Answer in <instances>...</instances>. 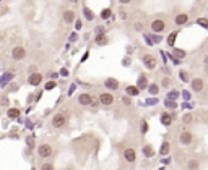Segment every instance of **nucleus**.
Here are the masks:
<instances>
[{
  "label": "nucleus",
  "mask_w": 208,
  "mask_h": 170,
  "mask_svg": "<svg viewBox=\"0 0 208 170\" xmlns=\"http://www.w3.org/2000/svg\"><path fill=\"white\" fill-rule=\"evenodd\" d=\"M179 75H181V80H182L184 83H187V81L190 80V75H189L187 72H181V73H179Z\"/></svg>",
  "instance_id": "35"
},
{
  "label": "nucleus",
  "mask_w": 208,
  "mask_h": 170,
  "mask_svg": "<svg viewBox=\"0 0 208 170\" xmlns=\"http://www.w3.org/2000/svg\"><path fill=\"white\" fill-rule=\"evenodd\" d=\"M192 139H193V136H192V133L190 131H182L181 133V136H179V141H181V144H190L192 143Z\"/></svg>",
  "instance_id": "12"
},
{
  "label": "nucleus",
  "mask_w": 208,
  "mask_h": 170,
  "mask_svg": "<svg viewBox=\"0 0 208 170\" xmlns=\"http://www.w3.org/2000/svg\"><path fill=\"white\" fill-rule=\"evenodd\" d=\"M148 80H146V76L145 75H140L138 76V81H137V88L141 91V89H148Z\"/></svg>",
  "instance_id": "15"
},
{
  "label": "nucleus",
  "mask_w": 208,
  "mask_h": 170,
  "mask_svg": "<svg viewBox=\"0 0 208 170\" xmlns=\"http://www.w3.org/2000/svg\"><path fill=\"white\" fill-rule=\"evenodd\" d=\"M41 170H55V168H54V164H52V162H46V164L41 165Z\"/></svg>",
  "instance_id": "29"
},
{
  "label": "nucleus",
  "mask_w": 208,
  "mask_h": 170,
  "mask_svg": "<svg viewBox=\"0 0 208 170\" xmlns=\"http://www.w3.org/2000/svg\"><path fill=\"white\" fill-rule=\"evenodd\" d=\"M28 83H30L31 86H39L42 83V75L41 73H31L30 78H28Z\"/></svg>",
  "instance_id": "10"
},
{
  "label": "nucleus",
  "mask_w": 208,
  "mask_h": 170,
  "mask_svg": "<svg viewBox=\"0 0 208 170\" xmlns=\"http://www.w3.org/2000/svg\"><path fill=\"white\" fill-rule=\"evenodd\" d=\"M72 2H73V3H76V2H78V0H72Z\"/></svg>",
  "instance_id": "48"
},
{
  "label": "nucleus",
  "mask_w": 208,
  "mask_h": 170,
  "mask_svg": "<svg viewBox=\"0 0 208 170\" xmlns=\"http://www.w3.org/2000/svg\"><path fill=\"white\" fill-rule=\"evenodd\" d=\"M55 88V83L54 81H49V83H46V91H52Z\"/></svg>",
  "instance_id": "39"
},
{
  "label": "nucleus",
  "mask_w": 208,
  "mask_h": 170,
  "mask_svg": "<svg viewBox=\"0 0 208 170\" xmlns=\"http://www.w3.org/2000/svg\"><path fill=\"white\" fill-rule=\"evenodd\" d=\"M182 97L185 99V101H190V93H189V91H184V93H182Z\"/></svg>",
  "instance_id": "40"
},
{
  "label": "nucleus",
  "mask_w": 208,
  "mask_h": 170,
  "mask_svg": "<svg viewBox=\"0 0 208 170\" xmlns=\"http://www.w3.org/2000/svg\"><path fill=\"white\" fill-rule=\"evenodd\" d=\"M119 2H120L122 5H127V3H130V2H132V0H119Z\"/></svg>",
  "instance_id": "45"
},
{
  "label": "nucleus",
  "mask_w": 208,
  "mask_h": 170,
  "mask_svg": "<svg viewBox=\"0 0 208 170\" xmlns=\"http://www.w3.org/2000/svg\"><path fill=\"white\" fill-rule=\"evenodd\" d=\"M120 18H122V20H125V18H127V13H125L124 10H122V11H120Z\"/></svg>",
  "instance_id": "44"
},
{
  "label": "nucleus",
  "mask_w": 208,
  "mask_h": 170,
  "mask_svg": "<svg viewBox=\"0 0 208 170\" xmlns=\"http://www.w3.org/2000/svg\"><path fill=\"white\" fill-rule=\"evenodd\" d=\"M122 104L130 105V104H132V101H130V96H122Z\"/></svg>",
  "instance_id": "37"
},
{
  "label": "nucleus",
  "mask_w": 208,
  "mask_h": 170,
  "mask_svg": "<svg viewBox=\"0 0 208 170\" xmlns=\"http://www.w3.org/2000/svg\"><path fill=\"white\" fill-rule=\"evenodd\" d=\"M192 120H193L192 113H184V117H182V122H184V123H190Z\"/></svg>",
  "instance_id": "33"
},
{
  "label": "nucleus",
  "mask_w": 208,
  "mask_h": 170,
  "mask_svg": "<svg viewBox=\"0 0 208 170\" xmlns=\"http://www.w3.org/2000/svg\"><path fill=\"white\" fill-rule=\"evenodd\" d=\"M63 21L68 23V24L73 23V21H75V11L73 10H65V11H63Z\"/></svg>",
  "instance_id": "16"
},
{
  "label": "nucleus",
  "mask_w": 208,
  "mask_h": 170,
  "mask_svg": "<svg viewBox=\"0 0 208 170\" xmlns=\"http://www.w3.org/2000/svg\"><path fill=\"white\" fill-rule=\"evenodd\" d=\"M95 42H96L98 46H106L107 42H109V39H107L106 34H98V36L95 37Z\"/></svg>",
  "instance_id": "19"
},
{
  "label": "nucleus",
  "mask_w": 208,
  "mask_h": 170,
  "mask_svg": "<svg viewBox=\"0 0 208 170\" xmlns=\"http://www.w3.org/2000/svg\"><path fill=\"white\" fill-rule=\"evenodd\" d=\"M203 86H205V83H203L202 78H193V80L190 81V88H192L193 93H202Z\"/></svg>",
  "instance_id": "6"
},
{
  "label": "nucleus",
  "mask_w": 208,
  "mask_h": 170,
  "mask_svg": "<svg viewBox=\"0 0 208 170\" xmlns=\"http://www.w3.org/2000/svg\"><path fill=\"white\" fill-rule=\"evenodd\" d=\"M52 146L51 144H39V147H38V155L41 159H47V157H51L52 155Z\"/></svg>",
  "instance_id": "2"
},
{
  "label": "nucleus",
  "mask_w": 208,
  "mask_h": 170,
  "mask_svg": "<svg viewBox=\"0 0 208 170\" xmlns=\"http://www.w3.org/2000/svg\"><path fill=\"white\" fill-rule=\"evenodd\" d=\"M104 88H107L109 91H117L119 89V81L116 78H107L104 81Z\"/></svg>",
  "instance_id": "11"
},
{
  "label": "nucleus",
  "mask_w": 208,
  "mask_h": 170,
  "mask_svg": "<svg viewBox=\"0 0 208 170\" xmlns=\"http://www.w3.org/2000/svg\"><path fill=\"white\" fill-rule=\"evenodd\" d=\"M98 101H99V104H101V105H104V107H109V105L114 104L116 99H114V96L111 93H103V94H99Z\"/></svg>",
  "instance_id": "3"
},
{
  "label": "nucleus",
  "mask_w": 208,
  "mask_h": 170,
  "mask_svg": "<svg viewBox=\"0 0 208 170\" xmlns=\"http://www.w3.org/2000/svg\"><path fill=\"white\" fill-rule=\"evenodd\" d=\"M141 62H143V65H145L148 70H153V68H156V65H158V60H156V57L155 55H143V59H141Z\"/></svg>",
  "instance_id": "4"
},
{
  "label": "nucleus",
  "mask_w": 208,
  "mask_h": 170,
  "mask_svg": "<svg viewBox=\"0 0 208 170\" xmlns=\"http://www.w3.org/2000/svg\"><path fill=\"white\" fill-rule=\"evenodd\" d=\"M135 29H138V31H140V29H141V24H140V23H137V24H135Z\"/></svg>",
  "instance_id": "46"
},
{
  "label": "nucleus",
  "mask_w": 208,
  "mask_h": 170,
  "mask_svg": "<svg viewBox=\"0 0 208 170\" xmlns=\"http://www.w3.org/2000/svg\"><path fill=\"white\" fill-rule=\"evenodd\" d=\"M158 102H159V101H158L156 97H151V99L148 97V99H146V104H148V105H156Z\"/></svg>",
  "instance_id": "36"
},
{
  "label": "nucleus",
  "mask_w": 208,
  "mask_h": 170,
  "mask_svg": "<svg viewBox=\"0 0 208 170\" xmlns=\"http://www.w3.org/2000/svg\"><path fill=\"white\" fill-rule=\"evenodd\" d=\"M83 15L86 16V20H88V21H91V20H93V13H91V10L88 8V7H85V8H83Z\"/></svg>",
  "instance_id": "28"
},
{
  "label": "nucleus",
  "mask_w": 208,
  "mask_h": 170,
  "mask_svg": "<svg viewBox=\"0 0 208 170\" xmlns=\"http://www.w3.org/2000/svg\"><path fill=\"white\" fill-rule=\"evenodd\" d=\"M169 149H171L169 143H168V141H163V143H161V147H159V154H161V155H168V154H169Z\"/></svg>",
  "instance_id": "22"
},
{
  "label": "nucleus",
  "mask_w": 208,
  "mask_h": 170,
  "mask_svg": "<svg viewBox=\"0 0 208 170\" xmlns=\"http://www.w3.org/2000/svg\"><path fill=\"white\" fill-rule=\"evenodd\" d=\"M0 2H2V0H0Z\"/></svg>",
  "instance_id": "49"
},
{
  "label": "nucleus",
  "mask_w": 208,
  "mask_h": 170,
  "mask_svg": "<svg viewBox=\"0 0 208 170\" xmlns=\"http://www.w3.org/2000/svg\"><path fill=\"white\" fill-rule=\"evenodd\" d=\"M189 21V15L187 13H179V15H176V18H174V23L177 24V26H182V24H185Z\"/></svg>",
  "instance_id": "13"
},
{
  "label": "nucleus",
  "mask_w": 208,
  "mask_h": 170,
  "mask_svg": "<svg viewBox=\"0 0 208 170\" xmlns=\"http://www.w3.org/2000/svg\"><path fill=\"white\" fill-rule=\"evenodd\" d=\"M174 57H176V59H184V57H185V50H182V49H174Z\"/></svg>",
  "instance_id": "26"
},
{
  "label": "nucleus",
  "mask_w": 208,
  "mask_h": 170,
  "mask_svg": "<svg viewBox=\"0 0 208 170\" xmlns=\"http://www.w3.org/2000/svg\"><path fill=\"white\" fill-rule=\"evenodd\" d=\"M148 93L150 94H151V96H156L158 93H159V86H158V84H150V86H148Z\"/></svg>",
  "instance_id": "24"
},
{
  "label": "nucleus",
  "mask_w": 208,
  "mask_h": 170,
  "mask_svg": "<svg viewBox=\"0 0 208 170\" xmlns=\"http://www.w3.org/2000/svg\"><path fill=\"white\" fill-rule=\"evenodd\" d=\"M125 93H127V96H130V97H137L140 94V89L137 86H127L125 88Z\"/></svg>",
  "instance_id": "18"
},
{
  "label": "nucleus",
  "mask_w": 208,
  "mask_h": 170,
  "mask_svg": "<svg viewBox=\"0 0 208 170\" xmlns=\"http://www.w3.org/2000/svg\"><path fill=\"white\" fill-rule=\"evenodd\" d=\"M124 159L128 162V164H133V162L137 160V151H135L133 147H127V149H124Z\"/></svg>",
  "instance_id": "7"
},
{
  "label": "nucleus",
  "mask_w": 208,
  "mask_h": 170,
  "mask_svg": "<svg viewBox=\"0 0 208 170\" xmlns=\"http://www.w3.org/2000/svg\"><path fill=\"white\" fill-rule=\"evenodd\" d=\"M151 29L153 33H163L164 29H166V23H164L163 20H153V23H151Z\"/></svg>",
  "instance_id": "8"
},
{
  "label": "nucleus",
  "mask_w": 208,
  "mask_h": 170,
  "mask_svg": "<svg viewBox=\"0 0 208 170\" xmlns=\"http://www.w3.org/2000/svg\"><path fill=\"white\" fill-rule=\"evenodd\" d=\"M155 154H156L155 147L151 144H145V146H143V155H145V157H153Z\"/></svg>",
  "instance_id": "17"
},
{
  "label": "nucleus",
  "mask_w": 208,
  "mask_h": 170,
  "mask_svg": "<svg viewBox=\"0 0 208 170\" xmlns=\"http://www.w3.org/2000/svg\"><path fill=\"white\" fill-rule=\"evenodd\" d=\"M26 144H28V147H34V144H36L34 136H28L26 138Z\"/></svg>",
  "instance_id": "32"
},
{
  "label": "nucleus",
  "mask_w": 208,
  "mask_h": 170,
  "mask_svg": "<svg viewBox=\"0 0 208 170\" xmlns=\"http://www.w3.org/2000/svg\"><path fill=\"white\" fill-rule=\"evenodd\" d=\"M7 115H8V118H20V109H8V112H7Z\"/></svg>",
  "instance_id": "23"
},
{
  "label": "nucleus",
  "mask_w": 208,
  "mask_h": 170,
  "mask_svg": "<svg viewBox=\"0 0 208 170\" xmlns=\"http://www.w3.org/2000/svg\"><path fill=\"white\" fill-rule=\"evenodd\" d=\"M177 97H179L177 91H169V93H168V99H171V101H176Z\"/></svg>",
  "instance_id": "31"
},
{
  "label": "nucleus",
  "mask_w": 208,
  "mask_h": 170,
  "mask_svg": "<svg viewBox=\"0 0 208 170\" xmlns=\"http://www.w3.org/2000/svg\"><path fill=\"white\" fill-rule=\"evenodd\" d=\"M101 18H103V20L111 18V8H104V10L101 11Z\"/></svg>",
  "instance_id": "30"
},
{
  "label": "nucleus",
  "mask_w": 208,
  "mask_h": 170,
  "mask_svg": "<svg viewBox=\"0 0 208 170\" xmlns=\"http://www.w3.org/2000/svg\"><path fill=\"white\" fill-rule=\"evenodd\" d=\"M146 131H148V122H146V120H143V122H141V133L145 134Z\"/></svg>",
  "instance_id": "38"
},
{
  "label": "nucleus",
  "mask_w": 208,
  "mask_h": 170,
  "mask_svg": "<svg viewBox=\"0 0 208 170\" xmlns=\"http://www.w3.org/2000/svg\"><path fill=\"white\" fill-rule=\"evenodd\" d=\"M177 36H179V33H177V31H173V33H171L169 36H168V46H169V47H174Z\"/></svg>",
  "instance_id": "21"
},
{
  "label": "nucleus",
  "mask_w": 208,
  "mask_h": 170,
  "mask_svg": "<svg viewBox=\"0 0 208 170\" xmlns=\"http://www.w3.org/2000/svg\"><path fill=\"white\" fill-rule=\"evenodd\" d=\"M200 168V160L198 159H190L187 162V170H198Z\"/></svg>",
  "instance_id": "20"
},
{
  "label": "nucleus",
  "mask_w": 208,
  "mask_h": 170,
  "mask_svg": "<svg viewBox=\"0 0 208 170\" xmlns=\"http://www.w3.org/2000/svg\"><path fill=\"white\" fill-rule=\"evenodd\" d=\"M197 24L198 26H203L205 29H208V20L206 18H197Z\"/></svg>",
  "instance_id": "27"
},
{
  "label": "nucleus",
  "mask_w": 208,
  "mask_h": 170,
  "mask_svg": "<svg viewBox=\"0 0 208 170\" xmlns=\"http://www.w3.org/2000/svg\"><path fill=\"white\" fill-rule=\"evenodd\" d=\"M75 28H76V29H80V28H81V21H75Z\"/></svg>",
  "instance_id": "43"
},
{
  "label": "nucleus",
  "mask_w": 208,
  "mask_h": 170,
  "mask_svg": "<svg viewBox=\"0 0 208 170\" xmlns=\"http://www.w3.org/2000/svg\"><path fill=\"white\" fill-rule=\"evenodd\" d=\"M169 84H171V81L168 80V78H164V80H163V88H168Z\"/></svg>",
  "instance_id": "41"
},
{
  "label": "nucleus",
  "mask_w": 208,
  "mask_h": 170,
  "mask_svg": "<svg viewBox=\"0 0 208 170\" xmlns=\"http://www.w3.org/2000/svg\"><path fill=\"white\" fill-rule=\"evenodd\" d=\"M164 105H166L168 109H176L177 107V102L176 101H171V99H166V101H164Z\"/></svg>",
  "instance_id": "25"
},
{
  "label": "nucleus",
  "mask_w": 208,
  "mask_h": 170,
  "mask_svg": "<svg viewBox=\"0 0 208 170\" xmlns=\"http://www.w3.org/2000/svg\"><path fill=\"white\" fill-rule=\"evenodd\" d=\"M161 123H163V126H171V123H173V115L168 112H163L161 113Z\"/></svg>",
  "instance_id": "14"
},
{
  "label": "nucleus",
  "mask_w": 208,
  "mask_h": 170,
  "mask_svg": "<svg viewBox=\"0 0 208 170\" xmlns=\"http://www.w3.org/2000/svg\"><path fill=\"white\" fill-rule=\"evenodd\" d=\"M65 123H67V115H65V112L55 113L54 118H52V126H54V128H62V126H65Z\"/></svg>",
  "instance_id": "1"
},
{
  "label": "nucleus",
  "mask_w": 208,
  "mask_h": 170,
  "mask_svg": "<svg viewBox=\"0 0 208 170\" xmlns=\"http://www.w3.org/2000/svg\"><path fill=\"white\" fill-rule=\"evenodd\" d=\"M8 104H10V101H8V97H7V96H2V97H0V105H3V107H8Z\"/></svg>",
  "instance_id": "34"
},
{
  "label": "nucleus",
  "mask_w": 208,
  "mask_h": 170,
  "mask_svg": "<svg viewBox=\"0 0 208 170\" xmlns=\"http://www.w3.org/2000/svg\"><path fill=\"white\" fill-rule=\"evenodd\" d=\"M124 65H125V67H128V65H130V62H128V59H125V60H124Z\"/></svg>",
  "instance_id": "47"
},
{
  "label": "nucleus",
  "mask_w": 208,
  "mask_h": 170,
  "mask_svg": "<svg viewBox=\"0 0 208 170\" xmlns=\"http://www.w3.org/2000/svg\"><path fill=\"white\" fill-rule=\"evenodd\" d=\"M25 57H26V50L21 46H16L12 49V59L13 60H23Z\"/></svg>",
  "instance_id": "5"
},
{
  "label": "nucleus",
  "mask_w": 208,
  "mask_h": 170,
  "mask_svg": "<svg viewBox=\"0 0 208 170\" xmlns=\"http://www.w3.org/2000/svg\"><path fill=\"white\" fill-rule=\"evenodd\" d=\"M78 104L80 105H91L93 104V96L88 93H83L78 96Z\"/></svg>",
  "instance_id": "9"
},
{
  "label": "nucleus",
  "mask_w": 208,
  "mask_h": 170,
  "mask_svg": "<svg viewBox=\"0 0 208 170\" xmlns=\"http://www.w3.org/2000/svg\"><path fill=\"white\" fill-rule=\"evenodd\" d=\"M75 88H76V86H75V84H72V86H70V89H68V94H70V96H72V94H73V91H75Z\"/></svg>",
  "instance_id": "42"
}]
</instances>
